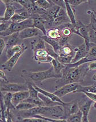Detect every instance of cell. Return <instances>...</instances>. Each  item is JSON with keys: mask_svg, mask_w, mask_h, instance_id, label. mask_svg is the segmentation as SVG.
Segmentation results:
<instances>
[{"mask_svg": "<svg viewBox=\"0 0 96 122\" xmlns=\"http://www.w3.org/2000/svg\"><path fill=\"white\" fill-rule=\"evenodd\" d=\"M31 18L32 15L29 12L24 8H22L17 10L14 15L10 19V21L13 23H19Z\"/></svg>", "mask_w": 96, "mask_h": 122, "instance_id": "obj_11", "label": "cell"}, {"mask_svg": "<svg viewBox=\"0 0 96 122\" xmlns=\"http://www.w3.org/2000/svg\"><path fill=\"white\" fill-rule=\"evenodd\" d=\"M91 79H92V80L94 81H96V73H95V74L93 75Z\"/></svg>", "mask_w": 96, "mask_h": 122, "instance_id": "obj_46", "label": "cell"}, {"mask_svg": "<svg viewBox=\"0 0 96 122\" xmlns=\"http://www.w3.org/2000/svg\"><path fill=\"white\" fill-rule=\"evenodd\" d=\"M38 96L39 99H41L42 100V102L44 103L45 106H46V107H54V106H58V105H60V106H62L63 105L60 103H58V102L53 101L50 98L46 97V96L43 95V94L41 93H38Z\"/></svg>", "mask_w": 96, "mask_h": 122, "instance_id": "obj_27", "label": "cell"}, {"mask_svg": "<svg viewBox=\"0 0 96 122\" xmlns=\"http://www.w3.org/2000/svg\"><path fill=\"white\" fill-rule=\"evenodd\" d=\"M90 14V22L87 24V26L90 29V30H96V18L95 17V12L93 10L90 11V13H87Z\"/></svg>", "mask_w": 96, "mask_h": 122, "instance_id": "obj_31", "label": "cell"}, {"mask_svg": "<svg viewBox=\"0 0 96 122\" xmlns=\"http://www.w3.org/2000/svg\"><path fill=\"white\" fill-rule=\"evenodd\" d=\"M75 55L72 60V64L77 63L84 58L86 57L88 55L89 51H87L86 46L85 43L82 44L78 47H75Z\"/></svg>", "mask_w": 96, "mask_h": 122, "instance_id": "obj_13", "label": "cell"}, {"mask_svg": "<svg viewBox=\"0 0 96 122\" xmlns=\"http://www.w3.org/2000/svg\"><path fill=\"white\" fill-rule=\"evenodd\" d=\"M33 117H38V118L42 119L48 122H67V120L65 119H53V118H50V117H45V116H43L42 115H35Z\"/></svg>", "mask_w": 96, "mask_h": 122, "instance_id": "obj_37", "label": "cell"}, {"mask_svg": "<svg viewBox=\"0 0 96 122\" xmlns=\"http://www.w3.org/2000/svg\"><path fill=\"white\" fill-rule=\"evenodd\" d=\"M78 83H72L65 85L60 88L56 89L54 92V94L57 95L58 97H62L70 93H75L78 89L79 86Z\"/></svg>", "mask_w": 96, "mask_h": 122, "instance_id": "obj_8", "label": "cell"}, {"mask_svg": "<svg viewBox=\"0 0 96 122\" xmlns=\"http://www.w3.org/2000/svg\"><path fill=\"white\" fill-rule=\"evenodd\" d=\"M35 3L41 9L47 10L52 6L53 2L51 1H48V0H37L35 1Z\"/></svg>", "mask_w": 96, "mask_h": 122, "instance_id": "obj_30", "label": "cell"}, {"mask_svg": "<svg viewBox=\"0 0 96 122\" xmlns=\"http://www.w3.org/2000/svg\"><path fill=\"white\" fill-rule=\"evenodd\" d=\"M39 35V30L34 27L28 28L19 32V37L21 40H25L29 38L38 36Z\"/></svg>", "mask_w": 96, "mask_h": 122, "instance_id": "obj_15", "label": "cell"}, {"mask_svg": "<svg viewBox=\"0 0 96 122\" xmlns=\"http://www.w3.org/2000/svg\"><path fill=\"white\" fill-rule=\"evenodd\" d=\"M75 47H73L68 43L64 46L61 48L58 52V56L62 57H65L69 56H73L75 55Z\"/></svg>", "mask_w": 96, "mask_h": 122, "instance_id": "obj_21", "label": "cell"}, {"mask_svg": "<svg viewBox=\"0 0 96 122\" xmlns=\"http://www.w3.org/2000/svg\"><path fill=\"white\" fill-rule=\"evenodd\" d=\"M89 71V63L73 68L65 66L61 72V77L56 80L55 88L57 89L68 84L82 82Z\"/></svg>", "mask_w": 96, "mask_h": 122, "instance_id": "obj_1", "label": "cell"}, {"mask_svg": "<svg viewBox=\"0 0 96 122\" xmlns=\"http://www.w3.org/2000/svg\"><path fill=\"white\" fill-rule=\"evenodd\" d=\"M65 2L66 13H67V16L69 18L70 23L73 25H76L77 20H76V17L75 10H74V9H73L72 6L69 4L67 1H65Z\"/></svg>", "mask_w": 96, "mask_h": 122, "instance_id": "obj_23", "label": "cell"}, {"mask_svg": "<svg viewBox=\"0 0 96 122\" xmlns=\"http://www.w3.org/2000/svg\"><path fill=\"white\" fill-rule=\"evenodd\" d=\"M35 107H37V106L33 104H30V103H27V102H22L19 103L18 105H17L15 106V108H16V110L19 111H25L30 110V109L33 108Z\"/></svg>", "mask_w": 96, "mask_h": 122, "instance_id": "obj_32", "label": "cell"}, {"mask_svg": "<svg viewBox=\"0 0 96 122\" xmlns=\"http://www.w3.org/2000/svg\"><path fill=\"white\" fill-rule=\"evenodd\" d=\"M41 38L43 40L45 41L46 43H47L48 44L50 45L52 48H53L55 52H56L57 54H58L59 51H60L61 46L60 42L58 40H54L46 36H41Z\"/></svg>", "mask_w": 96, "mask_h": 122, "instance_id": "obj_24", "label": "cell"}, {"mask_svg": "<svg viewBox=\"0 0 96 122\" xmlns=\"http://www.w3.org/2000/svg\"><path fill=\"white\" fill-rule=\"evenodd\" d=\"M52 67L54 69V71L57 75H61V72L62 69L65 67V65L61 63L57 59H53L51 62Z\"/></svg>", "mask_w": 96, "mask_h": 122, "instance_id": "obj_28", "label": "cell"}, {"mask_svg": "<svg viewBox=\"0 0 96 122\" xmlns=\"http://www.w3.org/2000/svg\"><path fill=\"white\" fill-rule=\"evenodd\" d=\"M73 57H74L73 56H69L65 57H62L58 56V57L57 60L61 63L63 64H72V60H73Z\"/></svg>", "mask_w": 96, "mask_h": 122, "instance_id": "obj_36", "label": "cell"}, {"mask_svg": "<svg viewBox=\"0 0 96 122\" xmlns=\"http://www.w3.org/2000/svg\"><path fill=\"white\" fill-rule=\"evenodd\" d=\"M94 103V102L87 97L84 93L82 100L78 103L80 110L82 113V117H88L90 108Z\"/></svg>", "mask_w": 96, "mask_h": 122, "instance_id": "obj_10", "label": "cell"}, {"mask_svg": "<svg viewBox=\"0 0 96 122\" xmlns=\"http://www.w3.org/2000/svg\"><path fill=\"white\" fill-rule=\"evenodd\" d=\"M30 47L33 52L41 49H46V42L40 36L30 42Z\"/></svg>", "mask_w": 96, "mask_h": 122, "instance_id": "obj_20", "label": "cell"}, {"mask_svg": "<svg viewBox=\"0 0 96 122\" xmlns=\"http://www.w3.org/2000/svg\"><path fill=\"white\" fill-rule=\"evenodd\" d=\"M21 77L25 79V81H31L34 83L42 82L49 79H60L61 76L55 72L53 67L43 71L30 72L26 70L21 71Z\"/></svg>", "mask_w": 96, "mask_h": 122, "instance_id": "obj_3", "label": "cell"}, {"mask_svg": "<svg viewBox=\"0 0 96 122\" xmlns=\"http://www.w3.org/2000/svg\"><path fill=\"white\" fill-rule=\"evenodd\" d=\"M89 69L91 70H96V61L91 62L89 64Z\"/></svg>", "mask_w": 96, "mask_h": 122, "instance_id": "obj_45", "label": "cell"}, {"mask_svg": "<svg viewBox=\"0 0 96 122\" xmlns=\"http://www.w3.org/2000/svg\"><path fill=\"white\" fill-rule=\"evenodd\" d=\"M13 93L10 92H6L5 95L2 93L1 97L3 99V101L5 107L9 110H15V106L13 104L12 102Z\"/></svg>", "mask_w": 96, "mask_h": 122, "instance_id": "obj_22", "label": "cell"}, {"mask_svg": "<svg viewBox=\"0 0 96 122\" xmlns=\"http://www.w3.org/2000/svg\"><path fill=\"white\" fill-rule=\"evenodd\" d=\"M32 18L33 21L34 28H37L40 30L43 36H46L47 30L45 26V21L44 20L42 19L38 15H32Z\"/></svg>", "mask_w": 96, "mask_h": 122, "instance_id": "obj_14", "label": "cell"}, {"mask_svg": "<svg viewBox=\"0 0 96 122\" xmlns=\"http://www.w3.org/2000/svg\"><path fill=\"white\" fill-rule=\"evenodd\" d=\"M90 29L87 27V25H84L79 29V33L80 37L84 39V43L85 44L87 51H89L90 48V39L89 36Z\"/></svg>", "mask_w": 96, "mask_h": 122, "instance_id": "obj_17", "label": "cell"}, {"mask_svg": "<svg viewBox=\"0 0 96 122\" xmlns=\"http://www.w3.org/2000/svg\"><path fill=\"white\" fill-rule=\"evenodd\" d=\"M25 91H28L26 83L24 84L10 83L9 82L5 83L1 81V92L2 93L10 92L13 93Z\"/></svg>", "mask_w": 96, "mask_h": 122, "instance_id": "obj_5", "label": "cell"}, {"mask_svg": "<svg viewBox=\"0 0 96 122\" xmlns=\"http://www.w3.org/2000/svg\"><path fill=\"white\" fill-rule=\"evenodd\" d=\"M24 102L29 103L30 104H33L36 106H45L44 103L42 102V100L41 99L39 98V97H29V98L26 99V100H24Z\"/></svg>", "mask_w": 96, "mask_h": 122, "instance_id": "obj_34", "label": "cell"}, {"mask_svg": "<svg viewBox=\"0 0 96 122\" xmlns=\"http://www.w3.org/2000/svg\"><path fill=\"white\" fill-rule=\"evenodd\" d=\"M77 92H89L96 94V84L89 86H82L79 85L78 89L75 93Z\"/></svg>", "mask_w": 96, "mask_h": 122, "instance_id": "obj_29", "label": "cell"}, {"mask_svg": "<svg viewBox=\"0 0 96 122\" xmlns=\"http://www.w3.org/2000/svg\"><path fill=\"white\" fill-rule=\"evenodd\" d=\"M83 93H84L87 97H89L90 99H91V100H93V102H96V94H95V93L89 92H84Z\"/></svg>", "mask_w": 96, "mask_h": 122, "instance_id": "obj_43", "label": "cell"}, {"mask_svg": "<svg viewBox=\"0 0 96 122\" xmlns=\"http://www.w3.org/2000/svg\"><path fill=\"white\" fill-rule=\"evenodd\" d=\"M0 45H1V55L3 53V51L5 49V48L6 47V42H5V40L1 38L0 39Z\"/></svg>", "mask_w": 96, "mask_h": 122, "instance_id": "obj_44", "label": "cell"}, {"mask_svg": "<svg viewBox=\"0 0 96 122\" xmlns=\"http://www.w3.org/2000/svg\"><path fill=\"white\" fill-rule=\"evenodd\" d=\"M0 77H1V81L5 82V83H8V80L7 79V77L6 76V75H5V72H4V71L2 69H1L0 70Z\"/></svg>", "mask_w": 96, "mask_h": 122, "instance_id": "obj_42", "label": "cell"}, {"mask_svg": "<svg viewBox=\"0 0 96 122\" xmlns=\"http://www.w3.org/2000/svg\"><path fill=\"white\" fill-rule=\"evenodd\" d=\"M26 83L28 86V91L29 92V94H30V97H38V91L36 90L34 86H33V83L31 81H25Z\"/></svg>", "mask_w": 96, "mask_h": 122, "instance_id": "obj_33", "label": "cell"}, {"mask_svg": "<svg viewBox=\"0 0 96 122\" xmlns=\"http://www.w3.org/2000/svg\"><path fill=\"white\" fill-rule=\"evenodd\" d=\"M18 115L21 119L32 117L35 115H42L53 119H63L64 110L62 106L60 105L54 107L37 106L30 110L20 111Z\"/></svg>", "mask_w": 96, "mask_h": 122, "instance_id": "obj_2", "label": "cell"}, {"mask_svg": "<svg viewBox=\"0 0 96 122\" xmlns=\"http://www.w3.org/2000/svg\"><path fill=\"white\" fill-rule=\"evenodd\" d=\"M32 83H33V86H34L35 88L36 89V90H37L38 91L39 93H42V94H43V95L46 96V97H49V98H50L52 100H53V101L54 102H58V103H60L61 104L63 105L65 103V102L62 101V100L61 99L60 97H58L57 95H56L54 94V93H50L49 92L46 91H45L44 89L41 88H39V86H38L36 85V83H34L33 82H32Z\"/></svg>", "mask_w": 96, "mask_h": 122, "instance_id": "obj_18", "label": "cell"}, {"mask_svg": "<svg viewBox=\"0 0 96 122\" xmlns=\"http://www.w3.org/2000/svg\"><path fill=\"white\" fill-rule=\"evenodd\" d=\"M33 27V21L32 18L22 21L19 23H12L10 26L6 31L0 32V36L6 37L15 33H19L24 29L28 28Z\"/></svg>", "mask_w": 96, "mask_h": 122, "instance_id": "obj_4", "label": "cell"}, {"mask_svg": "<svg viewBox=\"0 0 96 122\" xmlns=\"http://www.w3.org/2000/svg\"><path fill=\"white\" fill-rule=\"evenodd\" d=\"M2 2L5 4L6 6V9H5V13H4V17H1L0 20L2 21H10L12 17L14 15L17 9L16 6L14 5V3L15 1H12V0H2Z\"/></svg>", "mask_w": 96, "mask_h": 122, "instance_id": "obj_7", "label": "cell"}, {"mask_svg": "<svg viewBox=\"0 0 96 122\" xmlns=\"http://www.w3.org/2000/svg\"><path fill=\"white\" fill-rule=\"evenodd\" d=\"M20 122H48L45 120L42 119L38 118V117H29V118L21 119Z\"/></svg>", "mask_w": 96, "mask_h": 122, "instance_id": "obj_39", "label": "cell"}, {"mask_svg": "<svg viewBox=\"0 0 96 122\" xmlns=\"http://www.w3.org/2000/svg\"><path fill=\"white\" fill-rule=\"evenodd\" d=\"M30 97V94L28 91H20L18 92L13 93L12 102L15 106L18 105L19 103L24 102L26 99Z\"/></svg>", "mask_w": 96, "mask_h": 122, "instance_id": "obj_16", "label": "cell"}, {"mask_svg": "<svg viewBox=\"0 0 96 122\" xmlns=\"http://www.w3.org/2000/svg\"><path fill=\"white\" fill-rule=\"evenodd\" d=\"M24 52H25V51H22V52H18V53L15 54L12 57L8 59L5 63L1 65L2 69L4 71H8L9 72L12 71L13 68L14 67L15 64L17 63L19 57Z\"/></svg>", "mask_w": 96, "mask_h": 122, "instance_id": "obj_12", "label": "cell"}, {"mask_svg": "<svg viewBox=\"0 0 96 122\" xmlns=\"http://www.w3.org/2000/svg\"><path fill=\"white\" fill-rule=\"evenodd\" d=\"M93 107H94L96 109V102H94V103L93 104Z\"/></svg>", "mask_w": 96, "mask_h": 122, "instance_id": "obj_47", "label": "cell"}, {"mask_svg": "<svg viewBox=\"0 0 96 122\" xmlns=\"http://www.w3.org/2000/svg\"><path fill=\"white\" fill-rule=\"evenodd\" d=\"M46 36L52 39L58 40L62 37V34L59 28H53L47 30Z\"/></svg>", "mask_w": 96, "mask_h": 122, "instance_id": "obj_26", "label": "cell"}, {"mask_svg": "<svg viewBox=\"0 0 96 122\" xmlns=\"http://www.w3.org/2000/svg\"><path fill=\"white\" fill-rule=\"evenodd\" d=\"M33 58L37 63H51L54 58L49 55L46 49H41L33 52Z\"/></svg>", "mask_w": 96, "mask_h": 122, "instance_id": "obj_6", "label": "cell"}, {"mask_svg": "<svg viewBox=\"0 0 96 122\" xmlns=\"http://www.w3.org/2000/svg\"><path fill=\"white\" fill-rule=\"evenodd\" d=\"M6 38H8L6 42V49L18 45L19 42V40H21L19 37V33H15L10 36L6 37Z\"/></svg>", "mask_w": 96, "mask_h": 122, "instance_id": "obj_25", "label": "cell"}, {"mask_svg": "<svg viewBox=\"0 0 96 122\" xmlns=\"http://www.w3.org/2000/svg\"><path fill=\"white\" fill-rule=\"evenodd\" d=\"M67 2L71 6H76L83 3H87L89 1H87V0H69L67 1Z\"/></svg>", "mask_w": 96, "mask_h": 122, "instance_id": "obj_40", "label": "cell"}, {"mask_svg": "<svg viewBox=\"0 0 96 122\" xmlns=\"http://www.w3.org/2000/svg\"><path fill=\"white\" fill-rule=\"evenodd\" d=\"M62 107L64 110V116L63 119H67L70 116L77 113L80 111L78 103L76 101L65 103L62 105Z\"/></svg>", "mask_w": 96, "mask_h": 122, "instance_id": "obj_9", "label": "cell"}, {"mask_svg": "<svg viewBox=\"0 0 96 122\" xmlns=\"http://www.w3.org/2000/svg\"><path fill=\"white\" fill-rule=\"evenodd\" d=\"M12 22L10 21L0 20V32H3L6 31L9 28Z\"/></svg>", "mask_w": 96, "mask_h": 122, "instance_id": "obj_38", "label": "cell"}, {"mask_svg": "<svg viewBox=\"0 0 96 122\" xmlns=\"http://www.w3.org/2000/svg\"><path fill=\"white\" fill-rule=\"evenodd\" d=\"M53 3L55 5H57V6L61 7V8H63V9H66L65 6V2L63 0H52Z\"/></svg>", "mask_w": 96, "mask_h": 122, "instance_id": "obj_41", "label": "cell"}, {"mask_svg": "<svg viewBox=\"0 0 96 122\" xmlns=\"http://www.w3.org/2000/svg\"><path fill=\"white\" fill-rule=\"evenodd\" d=\"M28 49V46L24 43H21L6 49V57L8 60L18 52L25 51Z\"/></svg>", "mask_w": 96, "mask_h": 122, "instance_id": "obj_19", "label": "cell"}, {"mask_svg": "<svg viewBox=\"0 0 96 122\" xmlns=\"http://www.w3.org/2000/svg\"><path fill=\"white\" fill-rule=\"evenodd\" d=\"M66 120H67V122H82V113L80 110L78 112L70 116Z\"/></svg>", "mask_w": 96, "mask_h": 122, "instance_id": "obj_35", "label": "cell"}]
</instances>
